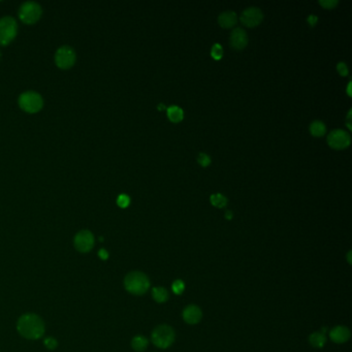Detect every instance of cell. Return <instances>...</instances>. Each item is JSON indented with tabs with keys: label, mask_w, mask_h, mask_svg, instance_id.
I'll use <instances>...</instances> for the list:
<instances>
[{
	"label": "cell",
	"mask_w": 352,
	"mask_h": 352,
	"mask_svg": "<svg viewBox=\"0 0 352 352\" xmlns=\"http://www.w3.org/2000/svg\"><path fill=\"white\" fill-rule=\"evenodd\" d=\"M17 329L20 335L28 340H38L45 334V324L38 315L27 313L19 318Z\"/></svg>",
	"instance_id": "cell-1"
},
{
	"label": "cell",
	"mask_w": 352,
	"mask_h": 352,
	"mask_svg": "<svg viewBox=\"0 0 352 352\" xmlns=\"http://www.w3.org/2000/svg\"><path fill=\"white\" fill-rule=\"evenodd\" d=\"M124 287L129 294L142 296L150 288V280L142 271H132L124 279Z\"/></svg>",
	"instance_id": "cell-2"
},
{
	"label": "cell",
	"mask_w": 352,
	"mask_h": 352,
	"mask_svg": "<svg viewBox=\"0 0 352 352\" xmlns=\"http://www.w3.org/2000/svg\"><path fill=\"white\" fill-rule=\"evenodd\" d=\"M151 339H152L153 344L156 347L165 349L173 345L176 339V334L172 326L167 325H160L156 326L152 331V337H151Z\"/></svg>",
	"instance_id": "cell-3"
},
{
	"label": "cell",
	"mask_w": 352,
	"mask_h": 352,
	"mask_svg": "<svg viewBox=\"0 0 352 352\" xmlns=\"http://www.w3.org/2000/svg\"><path fill=\"white\" fill-rule=\"evenodd\" d=\"M19 106L24 112L34 114L43 108L44 100L43 97L36 92L28 91L24 92L19 97Z\"/></svg>",
	"instance_id": "cell-4"
},
{
	"label": "cell",
	"mask_w": 352,
	"mask_h": 352,
	"mask_svg": "<svg viewBox=\"0 0 352 352\" xmlns=\"http://www.w3.org/2000/svg\"><path fill=\"white\" fill-rule=\"evenodd\" d=\"M42 16V7L33 1L24 2L19 9V18L25 24L36 23Z\"/></svg>",
	"instance_id": "cell-5"
},
{
	"label": "cell",
	"mask_w": 352,
	"mask_h": 352,
	"mask_svg": "<svg viewBox=\"0 0 352 352\" xmlns=\"http://www.w3.org/2000/svg\"><path fill=\"white\" fill-rule=\"evenodd\" d=\"M18 26L16 20L12 17L0 19V45L7 46L14 41L17 35Z\"/></svg>",
	"instance_id": "cell-6"
},
{
	"label": "cell",
	"mask_w": 352,
	"mask_h": 352,
	"mask_svg": "<svg viewBox=\"0 0 352 352\" xmlns=\"http://www.w3.org/2000/svg\"><path fill=\"white\" fill-rule=\"evenodd\" d=\"M56 65L61 69H68L74 66L76 62V53L68 46H63L57 50L55 54Z\"/></svg>",
	"instance_id": "cell-7"
},
{
	"label": "cell",
	"mask_w": 352,
	"mask_h": 352,
	"mask_svg": "<svg viewBox=\"0 0 352 352\" xmlns=\"http://www.w3.org/2000/svg\"><path fill=\"white\" fill-rule=\"evenodd\" d=\"M76 249L81 253H88L94 247V236L89 230H81L74 239Z\"/></svg>",
	"instance_id": "cell-8"
},
{
	"label": "cell",
	"mask_w": 352,
	"mask_h": 352,
	"mask_svg": "<svg viewBox=\"0 0 352 352\" xmlns=\"http://www.w3.org/2000/svg\"><path fill=\"white\" fill-rule=\"evenodd\" d=\"M327 144L333 149H345L350 145V135L342 129H336L327 135Z\"/></svg>",
	"instance_id": "cell-9"
},
{
	"label": "cell",
	"mask_w": 352,
	"mask_h": 352,
	"mask_svg": "<svg viewBox=\"0 0 352 352\" xmlns=\"http://www.w3.org/2000/svg\"><path fill=\"white\" fill-rule=\"evenodd\" d=\"M263 18V12L258 7L253 6L245 9L242 13V16H241V21L247 27H255L261 22Z\"/></svg>",
	"instance_id": "cell-10"
},
{
	"label": "cell",
	"mask_w": 352,
	"mask_h": 352,
	"mask_svg": "<svg viewBox=\"0 0 352 352\" xmlns=\"http://www.w3.org/2000/svg\"><path fill=\"white\" fill-rule=\"evenodd\" d=\"M230 46L236 50H242L248 44V36L245 30L242 28H236L233 30V32L229 37Z\"/></svg>",
	"instance_id": "cell-11"
},
{
	"label": "cell",
	"mask_w": 352,
	"mask_h": 352,
	"mask_svg": "<svg viewBox=\"0 0 352 352\" xmlns=\"http://www.w3.org/2000/svg\"><path fill=\"white\" fill-rule=\"evenodd\" d=\"M203 318V312L195 305H189L183 311V319L188 325H196Z\"/></svg>",
	"instance_id": "cell-12"
},
{
	"label": "cell",
	"mask_w": 352,
	"mask_h": 352,
	"mask_svg": "<svg viewBox=\"0 0 352 352\" xmlns=\"http://www.w3.org/2000/svg\"><path fill=\"white\" fill-rule=\"evenodd\" d=\"M350 330L347 326L337 325L329 331L330 340L337 344H343L350 339Z\"/></svg>",
	"instance_id": "cell-13"
},
{
	"label": "cell",
	"mask_w": 352,
	"mask_h": 352,
	"mask_svg": "<svg viewBox=\"0 0 352 352\" xmlns=\"http://www.w3.org/2000/svg\"><path fill=\"white\" fill-rule=\"evenodd\" d=\"M238 16L233 11H226L221 13L218 17V22L221 27L223 28H231L237 24Z\"/></svg>",
	"instance_id": "cell-14"
},
{
	"label": "cell",
	"mask_w": 352,
	"mask_h": 352,
	"mask_svg": "<svg viewBox=\"0 0 352 352\" xmlns=\"http://www.w3.org/2000/svg\"><path fill=\"white\" fill-rule=\"evenodd\" d=\"M167 117L172 122L179 123L180 121H182V120H183L184 112H183V109L181 108L180 107L172 106V107L167 108Z\"/></svg>",
	"instance_id": "cell-15"
},
{
	"label": "cell",
	"mask_w": 352,
	"mask_h": 352,
	"mask_svg": "<svg viewBox=\"0 0 352 352\" xmlns=\"http://www.w3.org/2000/svg\"><path fill=\"white\" fill-rule=\"evenodd\" d=\"M310 344L315 348H323L326 342V337L321 331H315L309 337Z\"/></svg>",
	"instance_id": "cell-16"
},
{
	"label": "cell",
	"mask_w": 352,
	"mask_h": 352,
	"mask_svg": "<svg viewBox=\"0 0 352 352\" xmlns=\"http://www.w3.org/2000/svg\"><path fill=\"white\" fill-rule=\"evenodd\" d=\"M152 297L157 303L162 304L168 299V291L164 287H154L152 289Z\"/></svg>",
	"instance_id": "cell-17"
},
{
	"label": "cell",
	"mask_w": 352,
	"mask_h": 352,
	"mask_svg": "<svg viewBox=\"0 0 352 352\" xmlns=\"http://www.w3.org/2000/svg\"><path fill=\"white\" fill-rule=\"evenodd\" d=\"M149 341L144 336H135L132 341V347L137 352H143L148 347Z\"/></svg>",
	"instance_id": "cell-18"
},
{
	"label": "cell",
	"mask_w": 352,
	"mask_h": 352,
	"mask_svg": "<svg viewBox=\"0 0 352 352\" xmlns=\"http://www.w3.org/2000/svg\"><path fill=\"white\" fill-rule=\"evenodd\" d=\"M326 127L323 121H314L310 125V133L314 136H323L325 135Z\"/></svg>",
	"instance_id": "cell-19"
},
{
	"label": "cell",
	"mask_w": 352,
	"mask_h": 352,
	"mask_svg": "<svg viewBox=\"0 0 352 352\" xmlns=\"http://www.w3.org/2000/svg\"><path fill=\"white\" fill-rule=\"evenodd\" d=\"M211 203L217 208H224L227 205V198L221 193L211 195Z\"/></svg>",
	"instance_id": "cell-20"
},
{
	"label": "cell",
	"mask_w": 352,
	"mask_h": 352,
	"mask_svg": "<svg viewBox=\"0 0 352 352\" xmlns=\"http://www.w3.org/2000/svg\"><path fill=\"white\" fill-rule=\"evenodd\" d=\"M172 290L173 293L177 296L182 295L185 290V283L183 282L182 280H176L174 281V283L172 285Z\"/></svg>",
	"instance_id": "cell-21"
},
{
	"label": "cell",
	"mask_w": 352,
	"mask_h": 352,
	"mask_svg": "<svg viewBox=\"0 0 352 352\" xmlns=\"http://www.w3.org/2000/svg\"><path fill=\"white\" fill-rule=\"evenodd\" d=\"M211 55L215 59V60H219L222 58L223 56V48L219 44H215L212 47V50H211Z\"/></svg>",
	"instance_id": "cell-22"
},
{
	"label": "cell",
	"mask_w": 352,
	"mask_h": 352,
	"mask_svg": "<svg viewBox=\"0 0 352 352\" xmlns=\"http://www.w3.org/2000/svg\"><path fill=\"white\" fill-rule=\"evenodd\" d=\"M117 204L120 208H127L130 204V198L127 194H120L117 198Z\"/></svg>",
	"instance_id": "cell-23"
},
{
	"label": "cell",
	"mask_w": 352,
	"mask_h": 352,
	"mask_svg": "<svg viewBox=\"0 0 352 352\" xmlns=\"http://www.w3.org/2000/svg\"><path fill=\"white\" fill-rule=\"evenodd\" d=\"M197 162L202 166H208L211 163V158L206 153H199L197 156Z\"/></svg>",
	"instance_id": "cell-24"
},
{
	"label": "cell",
	"mask_w": 352,
	"mask_h": 352,
	"mask_svg": "<svg viewBox=\"0 0 352 352\" xmlns=\"http://www.w3.org/2000/svg\"><path fill=\"white\" fill-rule=\"evenodd\" d=\"M44 344H45L46 348L49 349V350H54V349H56V348H57V345H58L57 341H56L54 338H51V337L46 338L45 341H44Z\"/></svg>",
	"instance_id": "cell-25"
},
{
	"label": "cell",
	"mask_w": 352,
	"mask_h": 352,
	"mask_svg": "<svg viewBox=\"0 0 352 352\" xmlns=\"http://www.w3.org/2000/svg\"><path fill=\"white\" fill-rule=\"evenodd\" d=\"M319 3L323 5L325 8H333L338 4L337 0H320Z\"/></svg>",
	"instance_id": "cell-26"
},
{
	"label": "cell",
	"mask_w": 352,
	"mask_h": 352,
	"mask_svg": "<svg viewBox=\"0 0 352 352\" xmlns=\"http://www.w3.org/2000/svg\"><path fill=\"white\" fill-rule=\"evenodd\" d=\"M337 69L341 76H347L348 75V68L344 62H340L337 65Z\"/></svg>",
	"instance_id": "cell-27"
},
{
	"label": "cell",
	"mask_w": 352,
	"mask_h": 352,
	"mask_svg": "<svg viewBox=\"0 0 352 352\" xmlns=\"http://www.w3.org/2000/svg\"><path fill=\"white\" fill-rule=\"evenodd\" d=\"M98 256H99L100 258H102L103 260H107V259L108 258V251H107L106 249H100V250L98 251Z\"/></svg>",
	"instance_id": "cell-28"
},
{
	"label": "cell",
	"mask_w": 352,
	"mask_h": 352,
	"mask_svg": "<svg viewBox=\"0 0 352 352\" xmlns=\"http://www.w3.org/2000/svg\"><path fill=\"white\" fill-rule=\"evenodd\" d=\"M308 21H309V23H310L312 26H314L315 23L317 22V17L314 16V15H311V16H309V18H308Z\"/></svg>",
	"instance_id": "cell-29"
},
{
	"label": "cell",
	"mask_w": 352,
	"mask_h": 352,
	"mask_svg": "<svg viewBox=\"0 0 352 352\" xmlns=\"http://www.w3.org/2000/svg\"><path fill=\"white\" fill-rule=\"evenodd\" d=\"M225 218L230 220L231 218H233V212H231V211H229V210L226 211V212H225Z\"/></svg>",
	"instance_id": "cell-30"
},
{
	"label": "cell",
	"mask_w": 352,
	"mask_h": 352,
	"mask_svg": "<svg viewBox=\"0 0 352 352\" xmlns=\"http://www.w3.org/2000/svg\"><path fill=\"white\" fill-rule=\"evenodd\" d=\"M351 82H349V84H348V87H347V93H348V95L349 96H351Z\"/></svg>",
	"instance_id": "cell-31"
},
{
	"label": "cell",
	"mask_w": 352,
	"mask_h": 352,
	"mask_svg": "<svg viewBox=\"0 0 352 352\" xmlns=\"http://www.w3.org/2000/svg\"><path fill=\"white\" fill-rule=\"evenodd\" d=\"M351 251H349V252H348V254H347V260H348V263H349V265H351L352 263H351Z\"/></svg>",
	"instance_id": "cell-32"
},
{
	"label": "cell",
	"mask_w": 352,
	"mask_h": 352,
	"mask_svg": "<svg viewBox=\"0 0 352 352\" xmlns=\"http://www.w3.org/2000/svg\"><path fill=\"white\" fill-rule=\"evenodd\" d=\"M164 108H165V107H164V105H163V104H162H162H160V105L158 106V109H159V110H162V109H163Z\"/></svg>",
	"instance_id": "cell-33"
}]
</instances>
